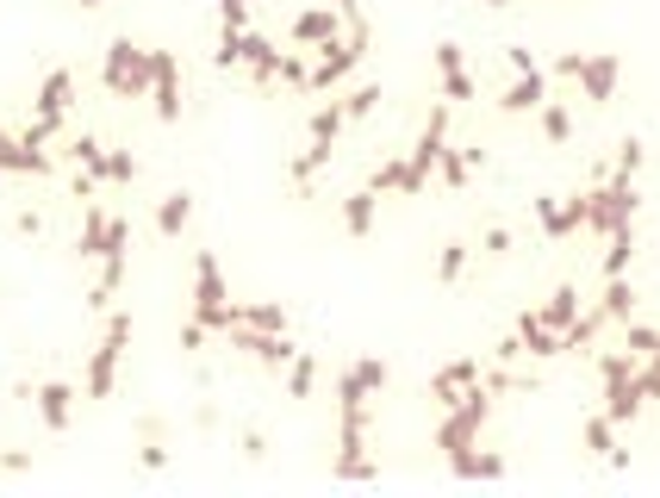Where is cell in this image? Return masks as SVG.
<instances>
[{
  "label": "cell",
  "instance_id": "cell-1",
  "mask_svg": "<svg viewBox=\"0 0 660 498\" xmlns=\"http://www.w3.org/2000/svg\"><path fill=\"white\" fill-rule=\"evenodd\" d=\"M487 418H492V392H487V380L480 387H468L456 405H442V424H437V449L456 461L461 449H473L480 442V430H487Z\"/></svg>",
  "mask_w": 660,
  "mask_h": 498
},
{
  "label": "cell",
  "instance_id": "cell-2",
  "mask_svg": "<svg viewBox=\"0 0 660 498\" xmlns=\"http://www.w3.org/2000/svg\"><path fill=\"white\" fill-rule=\"evenodd\" d=\"M126 349H131V311H107V330H100L94 356H88V374H81V392H88V399H112Z\"/></svg>",
  "mask_w": 660,
  "mask_h": 498
},
{
  "label": "cell",
  "instance_id": "cell-3",
  "mask_svg": "<svg viewBox=\"0 0 660 498\" xmlns=\"http://www.w3.org/2000/svg\"><path fill=\"white\" fill-rule=\"evenodd\" d=\"M368 44H374V31H368V26H349L337 44H324V50H318V62L306 69V93H337L356 69H362Z\"/></svg>",
  "mask_w": 660,
  "mask_h": 498
},
{
  "label": "cell",
  "instance_id": "cell-4",
  "mask_svg": "<svg viewBox=\"0 0 660 498\" xmlns=\"http://www.w3.org/2000/svg\"><path fill=\"white\" fill-rule=\"evenodd\" d=\"M188 318H200L206 330H231L237 325V306H231V287H224V268L212 249H200L193 256V306Z\"/></svg>",
  "mask_w": 660,
  "mask_h": 498
},
{
  "label": "cell",
  "instance_id": "cell-5",
  "mask_svg": "<svg viewBox=\"0 0 660 498\" xmlns=\"http://www.w3.org/2000/svg\"><path fill=\"white\" fill-rule=\"evenodd\" d=\"M150 44H131V38H112L107 57H100V81H107L112 100H143L150 93Z\"/></svg>",
  "mask_w": 660,
  "mask_h": 498
},
{
  "label": "cell",
  "instance_id": "cell-6",
  "mask_svg": "<svg viewBox=\"0 0 660 498\" xmlns=\"http://www.w3.org/2000/svg\"><path fill=\"white\" fill-rule=\"evenodd\" d=\"M636 206H642L636 181H629V175H604V181L586 193V231H592V237L623 231V225H636Z\"/></svg>",
  "mask_w": 660,
  "mask_h": 498
},
{
  "label": "cell",
  "instance_id": "cell-7",
  "mask_svg": "<svg viewBox=\"0 0 660 498\" xmlns=\"http://www.w3.org/2000/svg\"><path fill=\"white\" fill-rule=\"evenodd\" d=\"M554 76L580 81V93H586V100H592V107H604V100H617L623 62H617L611 50H561V57H554Z\"/></svg>",
  "mask_w": 660,
  "mask_h": 498
},
{
  "label": "cell",
  "instance_id": "cell-8",
  "mask_svg": "<svg viewBox=\"0 0 660 498\" xmlns=\"http://www.w3.org/2000/svg\"><path fill=\"white\" fill-rule=\"evenodd\" d=\"M69 112H76V76L69 69H50L44 88H38L32 100V124H26V143H50L57 131L69 124Z\"/></svg>",
  "mask_w": 660,
  "mask_h": 498
},
{
  "label": "cell",
  "instance_id": "cell-9",
  "mask_svg": "<svg viewBox=\"0 0 660 498\" xmlns=\"http://www.w3.org/2000/svg\"><path fill=\"white\" fill-rule=\"evenodd\" d=\"M224 342H231L237 356H250L256 368H268V374H287V361L299 356V349H293V337H287V330H256V325H231V330H224Z\"/></svg>",
  "mask_w": 660,
  "mask_h": 498
},
{
  "label": "cell",
  "instance_id": "cell-10",
  "mask_svg": "<svg viewBox=\"0 0 660 498\" xmlns=\"http://www.w3.org/2000/svg\"><path fill=\"white\" fill-rule=\"evenodd\" d=\"M530 206H536V225H542L549 243H567V237L586 231V193H542Z\"/></svg>",
  "mask_w": 660,
  "mask_h": 498
},
{
  "label": "cell",
  "instance_id": "cell-11",
  "mask_svg": "<svg viewBox=\"0 0 660 498\" xmlns=\"http://www.w3.org/2000/svg\"><path fill=\"white\" fill-rule=\"evenodd\" d=\"M150 107H157L162 124H181V62H174V50H150Z\"/></svg>",
  "mask_w": 660,
  "mask_h": 498
},
{
  "label": "cell",
  "instance_id": "cell-12",
  "mask_svg": "<svg viewBox=\"0 0 660 498\" xmlns=\"http://www.w3.org/2000/svg\"><path fill=\"white\" fill-rule=\"evenodd\" d=\"M542 100H549V69H518V76L499 88V100H492V107H499L504 119H523V112H536Z\"/></svg>",
  "mask_w": 660,
  "mask_h": 498
},
{
  "label": "cell",
  "instance_id": "cell-13",
  "mask_svg": "<svg viewBox=\"0 0 660 498\" xmlns=\"http://www.w3.org/2000/svg\"><path fill=\"white\" fill-rule=\"evenodd\" d=\"M287 38H293L299 50H324V44L343 38V13H337V7H299L293 26H287Z\"/></svg>",
  "mask_w": 660,
  "mask_h": 498
},
{
  "label": "cell",
  "instance_id": "cell-14",
  "mask_svg": "<svg viewBox=\"0 0 660 498\" xmlns=\"http://www.w3.org/2000/svg\"><path fill=\"white\" fill-rule=\"evenodd\" d=\"M430 62H437V81H442V100H449V107H461V100L480 93V81L468 76V50H461V44H437V50H430Z\"/></svg>",
  "mask_w": 660,
  "mask_h": 498
},
{
  "label": "cell",
  "instance_id": "cell-15",
  "mask_svg": "<svg viewBox=\"0 0 660 498\" xmlns=\"http://www.w3.org/2000/svg\"><path fill=\"white\" fill-rule=\"evenodd\" d=\"M32 405H38V424H44L50 436H63L69 424H76V387H69V380H44V387H32Z\"/></svg>",
  "mask_w": 660,
  "mask_h": 498
},
{
  "label": "cell",
  "instance_id": "cell-16",
  "mask_svg": "<svg viewBox=\"0 0 660 498\" xmlns=\"http://www.w3.org/2000/svg\"><path fill=\"white\" fill-rule=\"evenodd\" d=\"M480 380H487L480 356H456L449 368H437V374H430V399H437V405H456L461 392H468V387H480Z\"/></svg>",
  "mask_w": 660,
  "mask_h": 498
},
{
  "label": "cell",
  "instance_id": "cell-17",
  "mask_svg": "<svg viewBox=\"0 0 660 498\" xmlns=\"http://www.w3.org/2000/svg\"><path fill=\"white\" fill-rule=\"evenodd\" d=\"M368 187H374V193H406V200H418L430 181L411 169V156H380L374 175H368Z\"/></svg>",
  "mask_w": 660,
  "mask_h": 498
},
{
  "label": "cell",
  "instance_id": "cell-18",
  "mask_svg": "<svg viewBox=\"0 0 660 498\" xmlns=\"http://www.w3.org/2000/svg\"><path fill=\"white\" fill-rule=\"evenodd\" d=\"M642 387H636V374H604V418L623 430V424H636L642 418Z\"/></svg>",
  "mask_w": 660,
  "mask_h": 498
},
{
  "label": "cell",
  "instance_id": "cell-19",
  "mask_svg": "<svg viewBox=\"0 0 660 498\" xmlns=\"http://www.w3.org/2000/svg\"><path fill=\"white\" fill-rule=\"evenodd\" d=\"M337 218H343L349 237H368V231H374V218H380V193H374V187H356V193H343Z\"/></svg>",
  "mask_w": 660,
  "mask_h": 498
},
{
  "label": "cell",
  "instance_id": "cell-20",
  "mask_svg": "<svg viewBox=\"0 0 660 498\" xmlns=\"http://www.w3.org/2000/svg\"><path fill=\"white\" fill-rule=\"evenodd\" d=\"M107 231H112V212L107 206H88V212H81V231H76L81 262H100V256H107Z\"/></svg>",
  "mask_w": 660,
  "mask_h": 498
},
{
  "label": "cell",
  "instance_id": "cell-21",
  "mask_svg": "<svg viewBox=\"0 0 660 498\" xmlns=\"http://www.w3.org/2000/svg\"><path fill=\"white\" fill-rule=\"evenodd\" d=\"M580 311H586L580 287H573V280H561V287H554V293L542 299V306H536V318H542V325H549V330H567V325H573V318H580Z\"/></svg>",
  "mask_w": 660,
  "mask_h": 498
},
{
  "label": "cell",
  "instance_id": "cell-22",
  "mask_svg": "<svg viewBox=\"0 0 660 498\" xmlns=\"http://www.w3.org/2000/svg\"><path fill=\"white\" fill-rule=\"evenodd\" d=\"M518 342H523V356H530V361L567 356V349H561V330H549L542 318H536V311H523V318H518Z\"/></svg>",
  "mask_w": 660,
  "mask_h": 498
},
{
  "label": "cell",
  "instance_id": "cell-23",
  "mask_svg": "<svg viewBox=\"0 0 660 498\" xmlns=\"http://www.w3.org/2000/svg\"><path fill=\"white\" fill-rule=\"evenodd\" d=\"M188 225H193V193H188V187L162 193V200H157V237H169V243H174Z\"/></svg>",
  "mask_w": 660,
  "mask_h": 498
},
{
  "label": "cell",
  "instance_id": "cell-24",
  "mask_svg": "<svg viewBox=\"0 0 660 498\" xmlns=\"http://www.w3.org/2000/svg\"><path fill=\"white\" fill-rule=\"evenodd\" d=\"M580 436H586V449H592V455H604L611 467H623V461H629V449H617V424L604 418V411H592V418L580 424Z\"/></svg>",
  "mask_w": 660,
  "mask_h": 498
},
{
  "label": "cell",
  "instance_id": "cell-25",
  "mask_svg": "<svg viewBox=\"0 0 660 498\" xmlns=\"http://www.w3.org/2000/svg\"><path fill=\"white\" fill-rule=\"evenodd\" d=\"M250 44H256L250 26H219V50H212V62H219V69H250Z\"/></svg>",
  "mask_w": 660,
  "mask_h": 498
},
{
  "label": "cell",
  "instance_id": "cell-26",
  "mask_svg": "<svg viewBox=\"0 0 660 498\" xmlns=\"http://www.w3.org/2000/svg\"><path fill=\"white\" fill-rule=\"evenodd\" d=\"M69 162H76L88 181H107V143H100L94 131H76V138H69Z\"/></svg>",
  "mask_w": 660,
  "mask_h": 498
},
{
  "label": "cell",
  "instance_id": "cell-27",
  "mask_svg": "<svg viewBox=\"0 0 660 498\" xmlns=\"http://www.w3.org/2000/svg\"><path fill=\"white\" fill-rule=\"evenodd\" d=\"M343 124H349L343 100H324V107H312V119H306V138H312V143H337V138H343Z\"/></svg>",
  "mask_w": 660,
  "mask_h": 498
},
{
  "label": "cell",
  "instance_id": "cell-28",
  "mask_svg": "<svg viewBox=\"0 0 660 498\" xmlns=\"http://www.w3.org/2000/svg\"><path fill=\"white\" fill-rule=\"evenodd\" d=\"M598 306H604V318H611V325H629V318H636V287H629V275L604 280V299H598Z\"/></svg>",
  "mask_w": 660,
  "mask_h": 498
},
{
  "label": "cell",
  "instance_id": "cell-29",
  "mask_svg": "<svg viewBox=\"0 0 660 498\" xmlns=\"http://www.w3.org/2000/svg\"><path fill=\"white\" fill-rule=\"evenodd\" d=\"M449 467H456L461 480H504V474H511V467H504V455H473V449H461Z\"/></svg>",
  "mask_w": 660,
  "mask_h": 498
},
{
  "label": "cell",
  "instance_id": "cell-30",
  "mask_svg": "<svg viewBox=\"0 0 660 498\" xmlns=\"http://www.w3.org/2000/svg\"><path fill=\"white\" fill-rule=\"evenodd\" d=\"M629 262H636V225H623V231L604 237V280L629 275Z\"/></svg>",
  "mask_w": 660,
  "mask_h": 498
},
{
  "label": "cell",
  "instance_id": "cell-31",
  "mask_svg": "<svg viewBox=\"0 0 660 498\" xmlns=\"http://www.w3.org/2000/svg\"><path fill=\"white\" fill-rule=\"evenodd\" d=\"M468 256H473V243H461V237L456 243H442L437 249V287H456V280L468 275Z\"/></svg>",
  "mask_w": 660,
  "mask_h": 498
},
{
  "label": "cell",
  "instance_id": "cell-32",
  "mask_svg": "<svg viewBox=\"0 0 660 498\" xmlns=\"http://www.w3.org/2000/svg\"><path fill=\"white\" fill-rule=\"evenodd\" d=\"M312 387H318V356L299 349V356L287 361V399H312Z\"/></svg>",
  "mask_w": 660,
  "mask_h": 498
},
{
  "label": "cell",
  "instance_id": "cell-33",
  "mask_svg": "<svg viewBox=\"0 0 660 498\" xmlns=\"http://www.w3.org/2000/svg\"><path fill=\"white\" fill-rule=\"evenodd\" d=\"M536 124H542V138H549V143L573 138V112H567L561 100H542V107H536Z\"/></svg>",
  "mask_w": 660,
  "mask_h": 498
},
{
  "label": "cell",
  "instance_id": "cell-34",
  "mask_svg": "<svg viewBox=\"0 0 660 498\" xmlns=\"http://www.w3.org/2000/svg\"><path fill=\"white\" fill-rule=\"evenodd\" d=\"M237 325H256V330H287V306H274V299L237 306Z\"/></svg>",
  "mask_w": 660,
  "mask_h": 498
},
{
  "label": "cell",
  "instance_id": "cell-35",
  "mask_svg": "<svg viewBox=\"0 0 660 498\" xmlns=\"http://www.w3.org/2000/svg\"><path fill=\"white\" fill-rule=\"evenodd\" d=\"M623 349H629L636 361H648V356L660 349V330H654V325H636V318H629V325H623Z\"/></svg>",
  "mask_w": 660,
  "mask_h": 498
},
{
  "label": "cell",
  "instance_id": "cell-36",
  "mask_svg": "<svg viewBox=\"0 0 660 498\" xmlns=\"http://www.w3.org/2000/svg\"><path fill=\"white\" fill-rule=\"evenodd\" d=\"M642 162H648V143L642 138H623V143H617L611 175H629V181H636V175H642Z\"/></svg>",
  "mask_w": 660,
  "mask_h": 498
},
{
  "label": "cell",
  "instance_id": "cell-37",
  "mask_svg": "<svg viewBox=\"0 0 660 498\" xmlns=\"http://www.w3.org/2000/svg\"><path fill=\"white\" fill-rule=\"evenodd\" d=\"M374 107H380V81H362V88H349V93H343V112H349V124H356V119H368Z\"/></svg>",
  "mask_w": 660,
  "mask_h": 498
},
{
  "label": "cell",
  "instance_id": "cell-38",
  "mask_svg": "<svg viewBox=\"0 0 660 498\" xmlns=\"http://www.w3.org/2000/svg\"><path fill=\"white\" fill-rule=\"evenodd\" d=\"M138 175H143V162H138L131 150H107V181H112V187H131Z\"/></svg>",
  "mask_w": 660,
  "mask_h": 498
},
{
  "label": "cell",
  "instance_id": "cell-39",
  "mask_svg": "<svg viewBox=\"0 0 660 498\" xmlns=\"http://www.w3.org/2000/svg\"><path fill=\"white\" fill-rule=\"evenodd\" d=\"M468 162H461V150H456V143H449V150H442V162H437V181L442 187H468Z\"/></svg>",
  "mask_w": 660,
  "mask_h": 498
},
{
  "label": "cell",
  "instance_id": "cell-40",
  "mask_svg": "<svg viewBox=\"0 0 660 498\" xmlns=\"http://www.w3.org/2000/svg\"><path fill=\"white\" fill-rule=\"evenodd\" d=\"M212 7H219V26H250L256 0H212Z\"/></svg>",
  "mask_w": 660,
  "mask_h": 498
},
{
  "label": "cell",
  "instance_id": "cell-41",
  "mask_svg": "<svg viewBox=\"0 0 660 498\" xmlns=\"http://www.w3.org/2000/svg\"><path fill=\"white\" fill-rule=\"evenodd\" d=\"M636 387L642 399H660V361H636Z\"/></svg>",
  "mask_w": 660,
  "mask_h": 498
},
{
  "label": "cell",
  "instance_id": "cell-42",
  "mask_svg": "<svg viewBox=\"0 0 660 498\" xmlns=\"http://www.w3.org/2000/svg\"><path fill=\"white\" fill-rule=\"evenodd\" d=\"M480 256H511V231H504V225H492V231L480 237Z\"/></svg>",
  "mask_w": 660,
  "mask_h": 498
},
{
  "label": "cell",
  "instance_id": "cell-43",
  "mask_svg": "<svg viewBox=\"0 0 660 498\" xmlns=\"http://www.w3.org/2000/svg\"><path fill=\"white\" fill-rule=\"evenodd\" d=\"M206 337H212V330H206L200 318H188V325H181V349H188V356H200V349H206Z\"/></svg>",
  "mask_w": 660,
  "mask_h": 498
},
{
  "label": "cell",
  "instance_id": "cell-44",
  "mask_svg": "<svg viewBox=\"0 0 660 498\" xmlns=\"http://www.w3.org/2000/svg\"><path fill=\"white\" fill-rule=\"evenodd\" d=\"M504 69L518 76V69H542V62H536V57H530V50H523V44H504Z\"/></svg>",
  "mask_w": 660,
  "mask_h": 498
},
{
  "label": "cell",
  "instance_id": "cell-45",
  "mask_svg": "<svg viewBox=\"0 0 660 498\" xmlns=\"http://www.w3.org/2000/svg\"><path fill=\"white\" fill-rule=\"evenodd\" d=\"M13 231H19V237H38V231H44V218L26 206V212H13Z\"/></svg>",
  "mask_w": 660,
  "mask_h": 498
},
{
  "label": "cell",
  "instance_id": "cell-46",
  "mask_svg": "<svg viewBox=\"0 0 660 498\" xmlns=\"http://www.w3.org/2000/svg\"><path fill=\"white\" fill-rule=\"evenodd\" d=\"M337 13H343V31H349V26H368V13H362V0H337Z\"/></svg>",
  "mask_w": 660,
  "mask_h": 498
},
{
  "label": "cell",
  "instance_id": "cell-47",
  "mask_svg": "<svg viewBox=\"0 0 660 498\" xmlns=\"http://www.w3.org/2000/svg\"><path fill=\"white\" fill-rule=\"evenodd\" d=\"M456 150H461V162H468V169H473V175L487 169V150H480V143H456Z\"/></svg>",
  "mask_w": 660,
  "mask_h": 498
},
{
  "label": "cell",
  "instance_id": "cell-48",
  "mask_svg": "<svg viewBox=\"0 0 660 498\" xmlns=\"http://www.w3.org/2000/svg\"><path fill=\"white\" fill-rule=\"evenodd\" d=\"M243 455H250V461H262V455H268V436L250 430V436H243Z\"/></svg>",
  "mask_w": 660,
  "mask_h": 498
},
{
  "label": "cell",
  "instance_id": "cell-49",
  "mask_svg": "<svg viewBox=\"0 0 660 498\" xmlns=\"http://www.w3.org/2000/svg\"><path fill=\"white\" fill-rule=\"evenodd\" d=\"M138 461H143V467H150V474H157V467H162V461H169V449H162V442H150V449H143V455H138Z\"/></svg>",
  "mask_w": 660,
  "mask_h": 498
},
{
  "label": "cell",
  "instance_id": "cell-50",
  "mask_svg": "<svg viewBox=\"0 0 660 498\" xmlns=\"http://www.w3.org/2000/svg\"><path fill=\"white\" fill-rule=\"evenodd\" d=\"M81 7H107V0H81Z\"/></svg>",
  "mask_w": 660,
  "mask_h": 498
},
{
  "label": "cell",
  "instance_id": "cell-51",
  "mask_svg": "<svg viewBox=\"0 0 660 498\" xmlns=\"http://www.w3.org/2000/svg\"><path fill=\"white\" fill-rule=\"evenodd\" d=\"M487 7H511V0H487Z\"/></svg>",
  "mask_w": 660,
  "mask_h": 498
},
{
  "label": "cell",
  "instance_id": "cell-52",
  "mask_svg": "<svg viewBox=\"0 0 660 498\" xmlns=\"http://www.w3.org/2000/svg\"><path fill=\"white\" fill-rule=\"evenodd\" d=\"M648 361H660V349H654V356H648Z\"/></svg>",
  "mask_w": 660,
  "mask_h": 498
}]
</instances>
